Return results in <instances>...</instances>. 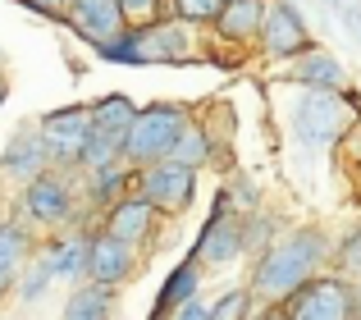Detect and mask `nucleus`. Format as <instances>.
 Returning a JSON list of instances; mask_svg holds the SVG:
<instances>
[{
    "instance_id": "nucleus-28",
    "label": "nucleus",
    "mask_w": 361,
    "mask_h": 320,
    "mask_svg": "<svg viewBox=\"0 0 361 320\" xmlns=\"http://www.w3.org/2000/svg\"><path fill=\"white\" fill-rule=\"evenodd\" d=\"M224 0H169V18H178V23L188 27H211L215 14H220Z\"/></svg>"
},
{
    "instance_id": "nucleus-37",
    "label": "nucleus",
    "mask_w": 361,
    "mask_h": 320,
    "mask_svg": "<svg viewBox=\"0 0 361 320\" xmlns=\"http://www.w3.org/2000/svg\"><path fill=\"white\" fill-rule=\"evenodd\" d=\"M338 18H343V23L353 27V32H357V42H361V5H343V14H338Z\"/></svg>"
},
{
    "instance_id": "nucleus-31",
    "label": "nucleus",
    "mask_w": 361,
    "mask_h": 320,
    "mask_svg": "<svg viewBox=\"0 0 361 320\" xmlns=\"http://www.w3.org/2000/svg\"><path fill=\"white\" fill-rule=\"evenodd\" d=\"M247 307H252V293H247V288H229V293H220V297L211 302L206 320H243Z\"/></svg>"
},
{
    "instance_id": "nucleus-5",
    "label": "nucleus",
    "mask_w": 361,
    "mask_h": 320,
    "mask_svg": "<svg viewBox=\"0 0 361 320\" xmlns=\"http://www.w3.org/2000/svg\"><path fill=\"white\" fill-rule=\"evenodd\" d=\"M238 257H243V215L233 211L229 187H220L211 215H206L202 233H197V242H192V252H188V261H192L202 275H211V270H229Z\"/></svg>"
},
{
    "instance_id": "nucleus-11",
    "label": "nucleus",
    "mask_w": 361,
    "mask_h": 320,
    "mask_svg": "<svg viewBox=\"0 0 361 320\" xmlns=\"http://www.w3.org/2000/svg\"><path fill=\"white\" fill-rule=\"evenodd\" d=\"M137 266H142V252H133V247H123V242H115L110 233H101V224L92 229L82 284H101V288H110V293H119V288L137 275Z\"/></svg>"
},
{
    "instance_id": "nucleus-24",
    "label": "nucleus",
    "mask_w": 361,
    "mask_h": 320,
    "mask_svg": "<svg viewBox=\"0 0 361 320\" xmlns=\"http://www.w3.org/2000/svg\"><path fill=\"white\" fill-rule=\"evenodd\" d=\"M123 165V142L106 133H87V147L78 156V174H97V169H115Z\"/></svg>"
},
{
    "instance_id": "nucleus-3",
    "label": "nucleus",
    "mask_w": 361,
    "mask_h": 320,
    "mask_svg": "<svg viewBox=\"0 0 361 320\" xmlns=\"http://www.w3.org/2000/svg\"><path fill=\"white\" fill-rule=\"evenodd\" d=\"M18 220L27 229H46V233H64V229H78V224H97L87 211H82V197H78V169L64 174V169H46L37 174L32 183L18 187Z\"/></svg>"
},
{
    "instance_id": "nucleus-26",
    "label": "nucleus",
    "mask_w": 361,
    "mask_h": 320,
    "mask_svg": "<svg viewBox=\"0 0 361 320\" xmlns=\"http://www.w3.org/2000/svg\"><path fill=\"white\" fill-rule=\"evenodd\" d=\"M51 284H55L51 270H46L42 261H37V252H32V261H27V266L18 270V279H14V293H18V302H23V307H37L46 293H51Z\"/></svg>"
},
{
    "instance_id": "nucleus-41",
    "label": "nucleus",
    "mask_w": 361,
    "mask_h": 320,
    "mask_svg": "<svg viewBox=\"0 0 361 320\" xmlns=\"http://www.w3.org/2000/svg\"><path fill=\"white\" fill-rule=\"evenodd\" d=\"M357 293H361V284H357Z\"/></svg>"
},
{
    "instance_id": "nucleus-35",
    "label": "nucleus",
    "mask_w": 361,
    "mask_h": 320,
    "mask_svg": "<svg viewBox=\"0 0 361 320\" xmlns=\"http://www.w3.org/2000/svg\"><path fill=\"white\" fill-rule=\"evenodd\" d=\"M206 312H211V302H202V297H192V302H183L169 320H206Z\"/></svg>"
},
{
    "instance_id": "nucleus-20",
    "label": "nucleus",
    "mask_w": 361,
    "mask_h": 320,
    "mask_svg": "<svg viewBox=\"0 0 361 320\" xmlns=\"http://www.w3.org/2000/svg\"><path fill=\"white\" fill-rule=\"evenodd\" d=\"M32 252H37V233L18 215H0V270L18 279V270L32 261Z\"/></svg>"
},
{
    "instance_id": "nucleus-12",
    "label": "nucleus",
    "mask_w": 361,
    "mask_h": 320,
    "mask_svg": "<svg viewBox=\"0 0 361 320\" xmlns=\"http://www.w3.org/2000/svg\"><path fill=\"white\" fill-rule=\"evenodd\" d=\"M101 233H110L115 242H123V247H133V252H147L151 242L160 238V215L151 211L137 192H128L101 215Z\"/></svg>"
},
{
    "instance_id": "nucleus-13",
    "label": "nucleus",
    "mask_w": 361,
    "mask_h": 320,
    "mask_svg": "<svg viewBox=\"0 0 361 320\" xmlns=\"http://www.w3.org/2000/svg\"><path fill=\"white\" fill-rule=\"evenodd\" d=\"M97 224H78V229L51 233L46 242H37V261L51 270L55 284H82V270H87V238Z\"/></svg>"
},
{
    "instance_id": "nucleus-14",
    "label": "nucleus",
    "mask_w": 361,
    "mask_h": 320,
    "mask_svg": "<svg viewBox=\"0 0 361 320\" xmlns=\"http://www.w3.org/2000/svg\"><path fill=\"white\" fill-rule=\"evenodd\" d=\"M288 82L298 92H329V97H343V92L353 87L343 60H338V55H329L325 46H311L302 60H293L288 64Z\"/></svg>"
},
{
    "instance_id": "nucleus-40",
    "label": "nucleus",
    "mask_w": 361,
    "mask_h": 320,
    "mask_svg": "<svg viewBox=\"0 0 361 320\" xmlns=\"http://www.w3.org/2000/svg\"><path fill=\"white\" fill-rule=\"evenodd\" d=\"M0 64H5V51H0Z\"/></svg>"
},
{
    "instance_id": "nucleus-10",
    "label": "nucleus",
    "mask_w": 361,
    "mask_h": 320,
    "mask_svg": "<svg viewBox=\"0 0 361 320\" xmlns=\"http://www.w3.org/2000/svg\"><path fill=\"white\" fill-rule=\"evenodd\" d=\"M133 32H137L142 64H192V60H202L197 27L178 23V18H160L151 27H133Z\"/></svg>"
},
{
    "instance_id": "nucleus-22",
    "label": "nucleus",
    "mask_w": 361,
    "mask_h": 320,
    "mask_svg": "<svg viewBox=\"0 0 361 320\" xmlns=\"http://www.w3.org/2000/svg\"><path fill=\"white\" fill-rule=\"evenodd\" d=\"M119 297L101 284H78L69 297H64V316L60 320H115Z\"/></svg>"
},
{
    "instance_id": "nucleus-21",
    "label": "nucleus",
    "mask_w": 361,
    "mask_h": 320,
    "mask_svg": "<svg viewBox=\"0 0 361 320\" xmlns=\"http://www.w3.org/2000/svg\"><path fill=\"white\" fill-rule=\"evenodd\" d=\"M87 115H92V133H106V137H119V142H123L128 124L137 119V101L123 97V92H110V97L92 101Z\"/></svg>"
},
{
    "instance_id": "nucleus-34",
    "label": "nucleus",
    "mask_w": 361,
    "mask_h": 320,
    "mask_svg": "<svg viewBox=\"0 0 361 320\" xmlns=\"http://www.w3.org/2000/svg\"><path fill=\"white\" fill-rule=\"evenodd\" d=\"M338 147H343V156H348V165H353V174L361 178V119L348 128V137H343Z\"/></svg>"
},
{
    "instance_id": "nucleus-32",
    "label": "nucleus",
    "mask_w": 361,
    "mask_h": 320,
    "mask_svg": "<svg viewBox=\"0 0 361 320\" xmlns=\"http://www.w3.org/2000/svg\"><path fill=\"white\" fill-rule=\"evenodd\" d=\"M229 202H233V211H238V215H252L256 206H261V192H256L252 178H238V183H229Z\"/></svg>"
},
{
    "instance_id": "nucleus-9",
    "label": "nucleus",
    "mask_w": 361,
    "mask_h": 320,
    "mask_svg": "<svg viewBox=\"0 0 361 320\" xmlns=\"http://www.w3.org/2000/svg\"><path fill=\"white\" fill-rule=\"evenodd\" d=\"M87 133H92L87 106H60V110L37 119V137H42V147H46V160H51V169H64V174L78 169Z\"/></svg>"
},
{
    "instance_id": "nucleus-23",
    "label": "nucleus",
    "mask_w": 361,
    "mask_h": 320,
    "mask_svg": "<svg viewBox=\"0 0 361 320\" xmlns=\"http://www.w3.org/2000/svg\"><path fill=\"white\" fill-rule=\"evenodd\" d=\"M165 160H174V165H183V169H192V174H202L206 165L215 160V147H211V133H206V124L192 115V124L178 133V142H174V152H169Z\"/></svg>"
},
{
    "instance_id": "nucleus-30",
    "label": "nucleus",
    "mask_w": 361,
    "mask_h": 320,
    "mask_svg": "<svg viewBox=\"0 0 361 320\" xmlns=\"http://www.w3.org/2000/svg\"><path fill=\"white\" fill-rule=\"evenodd\" d=\"M97 60H106V64H128V69H137V64H142V55H137V32H133V27H123L115 42L97 46Z\"/></svg>"
},
{
    "instance_id": "nucleus-25",
    "label": "nucleus",
    "mask_w": 361,
    "mask_h": 320,
    "mask_svg": "<svg viewBox=\"0 0 361 320\" xmlns=\"http://www.w3.org/2000/svg\"><path fill=\"white\" fill-rule=\"evenodd\" d=\"M283 224L274 220V215H265V211H252V215H243V257H261L265 247L274 242V233H279Z\"/></svg>"
},
{
    "instance_id": "nucleus-6",
    "label": "nucleus",
    "mask_w": 361,
    "mask_h": 320,
    "mask_svg": "<svg viewBox=\"0 0 361 320\" xmlns=\"http://www.w3.org/2000/svg\"><path fill=\"white\" fill-rule=\"evenodd\" d=\"M128 192H137L160 220H178V215H188L192 202H197V174L183 169V165H174V160H156V165L133 169Z\"/></svg>"
},
{
    "instance_id": "nucleus-36",
    "label": "nucleus",
    "mask_w": 361,
    "mask_h": 320,
    "mask_svg": "<svg viewBox=\"0 0 361 320\" xmlns=\"http://www.w3.org/2000/svg\"><path fill=\"white\" fill-rule=\"evenodd\" d=\"M243 320H283V307H270V302H256L252 297V307H247Z\"/></svg>"
},
{
    "instance_id": "nucleus-1",
    "label": "nucleus",
    "mask_w": 361,
    "mask_h": 320,
    "mask_svg": "<svg viewBox=\"0 0 361 320\" xmlns=\"http://www.w3.org/2000/svg\"><path fill=\"white\" fill-rule=\"evenodd\" d=\"M329 252H334V238H329V229H320V224L279 229L270 247L252 261L247 293H252L256 302L283 307L293 293H302L316 275L329 270Z\"/></svg>"
},
{
    "instance_id": "nucleus-39",
    "label": "nucleus",
    "mask_w": 361,
    "mask_h": 320,
    "mask_svg": "<svg viewBox=\"0 0 361 320\" xmlns=\"http://www.w3.org/2000/svg\"><path fill=\"white\" fill-rule=\"evenodd\" d=\"M5 101H9V78L0 73V106H5Z\"/></svg>"
},
{
    "instance_id": "nucleus-15",
    "label": "nucleus",
    "mask_w": 361,
    "mask_h": 320,
    "mask_svg": "<svg viewBox=\"0 0 361 320\" xmlns=\"http://www.w3.org/2000/svg\"><path fill=\"white\" fill-rule=\"evenodd\" d=\"M64 23H69V32L78 37V42H87L92 51L106 42H115L123 32V14H119V0H73L69 14H64Z\"/></svg>"
},
{
    "instance_id": "nucleus-27",
    "label": "nucleus",
    "mask_w": 361,
    "mask_h": 320,
    "mask_svg": "<svg viewBox=\"0 0 361 320\" xmlns=\"http://www.w3.org/2000/svg\"><path fill=\"white\" fill-rule=\"evenodd\" d=\"M329 270L343 275V279H357L361 275V224H353V229L334 242V252H329Z\"/></svg>"
},
{
    "instance_id": "nucleus-16",
    "label": "nucleus",
    "mask_w": 361,
    "mask_h": 320,
    "mask_svg": "<svg viewBox=\"0 0 361 320\" xmlns=\"http://www.w3.org/2000/svg\"><path fill=\"white\" fill-rule=\"evenodd\" d=\"M46 169H51V160H46V147H42V137H37V128L32 124L14 128V137H9L5 152H0V174L23 187V183H32L37 174H46Z\"/></svg>"
},
{
    "instance_id": "nucleus-4",
    "label": "nucleus",
    "mask_w": 361,
    "mask_h": 320,
    "mask_svg": "<svg viewBox=\"0 0 361 320\" xmlns=\"http://www.w3.org/2000/svg\"><path fill=\"white\" fill-rule=\"evenodd\" d=\"M192 124V110L178 106V101H151V106H137V119L128 124L123 133V165L142 169V165H156L174 152L178 133Z\"/></svg>"
},
{
    "instance_id": "nucleus-17",
    "label": "nucleus",
    "mask_w": 361,
    "mask_h": 320,
    "mask_svg": "<svg viewBox=\"0 0 361 320\" xmlns=\"http://www.w3.org/2000/svg\"><path fill=\"white\" fill-rule=\"evenodd\" d=\"M261 14H265V0H224L220 14H215V23H211V32L220 37L224 46L252 51L256 32H261Z\"/></svg>"
},
{
    "instance_id": "nucleus-7",
    "label": "nucleus",
    "mask_w": 361,
    "mask_h": 320,
    "mask_svg": "<svg viewBox=\"0 0 361 320\" xmlns=\"http://www.w3.org/2000/svg\"><path fill=\"white\" fill-rule=\"evenodd\" d=\"M283 320H361L357 279H343L334 270L316 275L302 293L283 302Z\"/></svg>"
},
{
    "instance_id": "nucleus-19",
    "label": "nucleus",
    "mask_w": 361,
    "mask_h": 320,
    "mask_svg": "<svg viewBox=\"0 0 361 320\" xmlns=\"http://www.w3.org/2000/svg\"><path fill=\"white\" fill-rule=\"evenodd\" d=\"M192 297H202V270H197L192 261H178V266L169 270V279L160 284L156 307H151L147 320H169L183 302H192Z\"/></svg>"
},
{
    "instance_id": "nucleus-8",
    "label": "nucleus",
    "mask_w": 361,
    "mask_h": 320,
    "mask_svg": "<svg viewBox=\"0 0 361 320\" xmlns=\"http://www.w3.org/2000/svg\"><path fill=\"white\" fill-rule=\"evenodd\" d=\"M316 46L307 18L293 0H265V14H261V32H256V51L274 64H293Z\"/></svg>"
},
{
    "instance_id": "nucleus-18",
    "label": "nucleus",
    "mask_w": 361,
    "mask_h": 320,
    "mask_svg": "<svg viewBox=\"0 0 361 320\" xmlns=\"http://www.w3.org/2000/svg\"><path fill=\"white\" fill-rule=\"evenodd\" d=\"M128 183H133V169L128 165H115V169H97V174H78V197H82V211L92 220L110 211L119 197H128Z\"/></svg>"
},
{
    "instance_id": "nucleus-38",
    "label": "nucleus",
    "mask_w": 361,
    "mask_h": 320,
    "mask_svg": "<svg viewBox=\"0 0 361 320\" xmlns=\"http://www.w3.org/2000/svg\"><path fill=\"white\" fill-rule=\"evenodd\" d=\"M9 293H14V275H5V270H0V302H5Z\"/></svg>"
},
{
    "instance_id": "nucleus-29",
    "label": "nucleus",
    "mask_w": 361,
    "mask_h": 320,
    "mask_svg": "<svg viewBox=\"0 0 361 320\" xmlns=\"http://www.w3.org/2000/svg\"><path fill=\"white\" fill-rule=\"evenodd\" d=\"M119 14L128 27H151L169 18V0H119Z\"/></svg>"
},
{
    "instance_id": "nucleus-33",
    "label": "nucleus",
    "mask_w": 361,
    "mask_h": 320,
    "mask_svg": "<svg viewBox=\"0 0 361 320\" xmlns=\"http://www.w3.org/2000/svg\"><path fill=\"white\" fill-rule=\"evenodd\" d=\"M18 5H23L27 14H37V18H55V23H64V14H69L73 0H18Z\"/></svg>"
},
{
    "instance_id": "nucleus-2",
    "label": "nucleus",
    "mask_w": 361,
    "mask_h": 320,
    "mask_svg": "<svg viewBox=\"0 0 361 320\" xmlns=\"http://www.w3.org/2000/svg\"><path fill=\"white\" fill-rule=\"evenodd\" d=\"M361 119V92L348 87L343 97L329 92H298V101L288 106V128L307 152H334Z\"/></svg>"
}]
</instances>
